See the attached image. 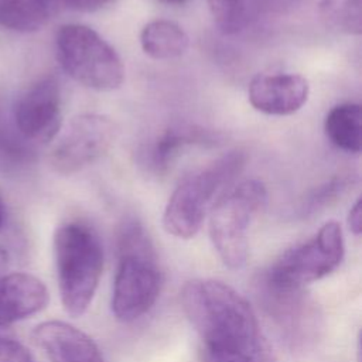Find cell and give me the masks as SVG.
I'll use <instances>...</instances> for the list:
<instances>
[{"instance_id": "cell-1", "label": "cell", "mask_w": 362, "mask_h": 362, "mask_svg": "<svg viewBox=\"0 0 362 362\" xmlns=\"http://www.w3.org/2000/svg\"><path fill=\"white\" fill-rule=\"evenodd\" d=\"M181 304L204 342V362H273L252 305L233 287L194 279L184 284Z\"/></svg>"}, {"instance_id": "cell-2", "label": "cell", "mask_w": 362, "mask_h": 362, "mask_svg": "<svg viewBox=\"0 0 362 362\" xmlns=\"http://www.w3.org/2000/svg\"><path fill=\"white\" fill-rule=\"evenodd\" d=\"M161 290V270L150 235L136 218L117 230V269L112 290V313L123 322L147 314Z\"/></svg>"}, {"instance_id": "cell-3", "label": "cell", "mask_w": 362, "mask_h": 362, "mask_svg": "<svg viewBox=\"0 0 362 362\" xmlns=\"http://www.w3.org/2000/svg\"><path fill=\"white\" fill-rule=\"evenodd\" d=\"M54 257L61 303L72 317L89 308L103 270L98 232L83 221H68L54 233Z\"/></svg>"}, {"instance_id": "cell-4", "label": "cell", "mask_w": 362, "mask_h": 362, "mask_svg": "<svg viewBox=\"0 0 362 362\" xmlns=\"http://www.w3.org/2000/svg\"><path fill=\"white\" fill-rule=\"evenodd\" d=\"M246 160L245 151L230 150L184 177L164 208L165 232L178 239L195 236L215 202L243 171Z\"/></svg>"}, {"instance_id": "cell-5", "label": "cell", "mask_w": 362, "mask_h": 362, "mask_svg": "<svg viewBox=\"0 0 362 362\" xmlns=\"http://www.w3.org/2000/svg\"><path fill=\"white\" fill-rule=\"evenodd\" d=\"M55 55L62 71L89 89L109 92L123 85L124 65L119 54L88 25H61L55 34Z\"/></svg>"}, {"instance_id": "cell-6", "label": "cell", "mask_w": 362, "mask_h": 362, "mask_svg": "<svg viewBox=\"0 0 362 362\" xmlns=\"http://www.w3.org/2000/svg\"><path fill=\"white\" fill-rule=\"evenodd\" d=\"M266 201V187L257 180H247L221 195L209 211V238L225 266H245L249 228Z\"/></svg>"}, {"instance_id": "cell-7", "label": "cell", "mask_w": 362, "mask_h": 362, "mask_svg": "<svg viewBox=\"0 0 362 362\" xmlns=\"http://www.w3.org/2000/svg\"><path fill=\"white\" fill-rule=\"evenodd\" d=\"M342 228L337 221L324 223L308 240L283 252L262 276L272 284L305 288L332 273L344 259Z\"/></svg>"}, {"instance_id": "cell-8", "label": "cell", "mask_w": 362, "mask_h": 362, "mask_svg": "<svg viewBox=\"0 0 362 362\" xmlns=\"http://www.w3.org/2000/svg\"><path fill=\"white\" fill-rule=\"evenodd\" d=\"M255 296L293 352H305L315 345L322 320L318 305L305 288L280 287L259 274L255 280Z\"/></svg>"}, {"instance_id": "cell-9", "label": "cell", "mask_w": 362, "mask_h": 362, "mask_svg": "<svg viewBox=\"0 0 362 362\" xmlns=\"http://www.w3.org/2000/svg\"><path fill=\"white\" fill-rule=\"evenodd\" d=\"M115 122L99 113L74 117L49 153V165L62 175L75 174L103 157L115 143Z\"/></svg>"}, {"instance_id": "cell-10", "label": "cell", "mask_w": 362, "mask_h": 362, "mask_svg": "<svg viewBox=\"0 0 362 362\" xmlns=\"http://www.w3.org/2000/svg\"><path fill=\"white\" fill-rule=\"evenodd\" d=\"M18 133L33 146L51 141L62 124V96L54 75L42 76L27 88L11 107Z\"/></svg>"}, {"instance_id": "cell-11", "label": "cell", "mask_w": 362, "mask_h": 362, "mask_svg": "<svg viewBox=\"0 0 362 362\" xmlns=\"http://www.w3.org/2000/svg\"><path fill=\"white\" fill-rule=\"evenodd\" d=\"M308 95V81L303 75L291 72L259 74L247 88L250 105L269 116L296 113L305 105Z\"/></svg>"}, {"instance_id": "cell-12", "label": "cell", "mask_w": 362, "mask_h": 362, "mask_svg": "<svg viewBox=\"0 0 362 362\" xmlns=\"http://www.w3.org/2000/svg\"><path fill=\"white\" fill-rule=\"evenodd\" d=\"M34 342L51 362H105L96 342L64 321H44L33 331Z\"/></svg>"}, {"instance_id": "cell-13", "label": "cell", "mask_w": 362, "mask_h": 362, "mask_svg": "<svg viewBox=\"0 0 362 362\" xmlns=\"http://www.w3.org/2000/svg\"><path fill=\"white\" fill-rule=\"evenodd\" d=\"M221 141L218 132L197 124H174L163 130L141 151V164L154 175L165 174L181 151L191 146H215Z\"/></svg>"}, {"instance_id": "cell-14", "label": "cell", "mask_w": 362, "mask_h": 362, "mask_svg": "<svg viewBox=\"0 0 362 362\" xmlns=\"http://www.w3.org/2000/svg\"><path fill=\"white\" fill-rule=\"evenodd\" d=\"M47 303L48 290L35 276L27 273L0 276V327L37 314Z\"/></svg>"}, {"instance_id": "cell-15", "label": "cell", "mask_w": 362, "mask_h": 362, "mask_svg": "<svg viewBox=\"0 0 362 362\" xmlns=\"http://www.w3.org/2000/svg\"><path fill=\"white\" fill-rule=\"evenodd\" d=\"M140 45L146 55L157 61L175 59L184 55L189 45L188 34L170 20H153L140 33Z\"/></svg>"}, {"instance_id": "cell-16", "label": "cell", "mask_w": 362, "mask_h": 362, "mask_svg": "<svg viewBox=\"0 0 362 362\" xmlns=\"http://www.w3.org/2000/svg\"><path fill=\"white\" fill-rule=\"evenodd\" d=\"M61 13L54 0H0V27L16 33L42 28Z\"/></svg>"}, {"instance_id": "cell-17", "label": "cell", "mask_w": 362, "mask_h": 362, "mask_svg": "<svg viewBox=\"0 0 362 362\" xmlns=\"http://www.w3.org/2000/svg\"><path fill=\"white\" fill-rule=\"evenodd\" d=\"M324 130L335 147L346 153L358 154L362 147L361 106L358 103H341L334 106L325 117Z\"/></svg>"}, {"instance_id": "cell-18", "label": "cell", "mask_w": 362, "mask_h": 362, "mask_svg": "<svg viewBox=\"0 0 362 362\" xmlns=\"http://www.w3.org/2000/svg\"><path fill=\"white\" fill-rule=\"evenodd\" d=\"M358 177L354 173H344L331 177L318 187L308 191L297 205L298 218H311L327 208L335 205L356 184Z\"/></svg>"}, {"instance_id": "cell-19", "label": "cell", "mask_w": 362, "mask_h": 362, "mask_svg": "<svg viewBox=\"0 0 362 362\" xmlns=\"http://www.w3.org/2000/svg\"><path fill=\"white\" fill-rule=\"evenodd\" d=\"M320 14L341 33L359 35L362 31V0H321Z\"/></svg>"}, {"instance_id": "cell-20", "label": "cell", "mask_w": 362, "mask_h": 362, "mask_svg": "<svg viewBox=\"0 0 362 362\" xmlns=\"http://www.w3.org/2000/svg\"><path fill=\"white\" fill-rule=\"evenodd\" d=\"M0 154L14 163H30L35 157V146L18 133L11 110L8 112L0 99Z\"/></svg>"}, {"instance_id": "cell-21", "label": "cell", "mask_w": 362, "mask_h": 362, "mask_svg": "<svg viewBox=\"0 0 362 362\" xmlns=\"http://www.w3.org/2000/svg\"><path fill=\"white\" fill-rule=\"evenodd\" d=\"M249 23V27L256 24L259 20L281 16L291 11L301 0H239Z\"/></svg>"}, {"instance_id": "cell-22", "label": "cell", "mask_w": 362, "mask_h": 362, "mask_svg": "<svg viewBox=\"0 0 362 362\" xmlns=\"http://www.w3.org/2000/svg\"><path fill=\"white\" fill-rule=\"evenodd\" d=\"M0 362H35V359L21 342L0 335Z\"/></svg>"}, {"instance_id": "cell-23", "label": "cell", "mask_w": 362, "mask_h": 362, "mask_svg": "<svg viewBox=\"0 0 362 362\" xmlns=\"http://www.w3.org/2000/svg\"><path fill=\"white\" fill-rule=\"evenodd\" d=\"M115 0H54L59 11H79V13H92L98 11Z\"/></svg>"}, {"instance_id": "cell-24", "label": "cell", "mask_w": 362, "mask_h": 362, "mask_svg": "<svg viewBox=\"0 0 362 362\" xmlns=\"http://www.w3.org/2000/svg\"><path fill=\"white\" fill-rule=\"evenodd\" d=\"M348 226L354 235H356V236L361 235V230H362V202H361V199H356V202L352 205V208L348 214Z\"/></svg>"}, {"instance_id": "cell-25", "label": "cell", "mask_w": 362, "mask_h": 362, "mask_svg": "<svg viewBox=\"0 0 362 362\" xmlns=\"http://www.w3.org/2000/svg\"><path fill=\"white\" fill-rule=\"evenodd\" d=\"M7 266H8V256H7L6 250L0 247V276L4 274Z\"/></svg>"}, {"instance_id": "cell-26", "label": "cell", "mask_w": 362, "mask_h": 362, "mask_svg": "<svg viewBox=\"0 0 362 362\" xmlns=\"http://www.w3.org/2000/svg\"><path fill=\"white\" fill-rule=\"evenodd\" d=\"M163 4H168V6H181L184 3H187L188 0H158Z\"/></svg>"}, {"instance_id": "cell-27", "label": "cell", "mask_w": 362, "mask_h": 362, "mask_svg": "<svg viewBox=\"0 0 362 362\" xmlns=\"http://www.w3.org/2000/svg\"><path fill=\"white\" fill-rule=\"evenodd\" d=\"M3 225H4V208H3V204L0 201V230H1Z\"/></svg>"}]
</instances>
